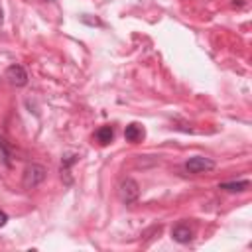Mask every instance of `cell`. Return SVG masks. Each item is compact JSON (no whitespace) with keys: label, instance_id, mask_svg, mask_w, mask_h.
Returning <instances> with one entry per match:
<instances>
[{"label":"cell","instance_id":"cell-13","mask_svg":"<svg viewBox=\"0 0 252 252\" xmlns=\"http://www.w3.org/2000/svg\"><path fill=\"white\" fill-rule=\"evenodd\" d=\"M4 24V10H2V6H0V26Z\"/></svg>","mask_w":252,"mask_h":252},{"label":"cell","instance_id":"cell-2","mask_svg":"<svg viewBox=\"0 0 252 252\" xmlns=\"http://www.w3.org/2000/svg\"><path fill=\"white\" fill-rule=\"evenodd\" d=\"M138 197H140V185H138V181L132 179V177L122 179V183L118 187V199L124 205H132V203L138 201Z\"/></svg>","mask_w":252,"mask_h":252},{"label":"cell","instance_id":"cell-10","mask_svg":"<svg viewBox=\"0 0 252 252\" xmlns=\"http://www.w3.org/2000/svg\"><path fill=\"white\" fill-rule=\"evenodd\" d=\"M0 156H2V161H4L6 165H10V158H12V152H10V148H8V142H6L4 138H0Z\"/></svg>","mask_w":252,"mask_h":252},{"label":"cell","instance_id":"cell-6","mask_svg":"<svg viewBox=\"0 0 252 252\" xmlns=\"http://www.w3.org/2000/svg\"><path fill=\"white\" fill-rule=\"evenodd\" d=\"M171 238H173L177 244H189V242L193 240V228L189 226V222L179 220L177 224L171 226Z\"/></svg>","mask_w":252,"mask_h":252},{"label":"cell","instance_id":"cell-8","mask_svg":"<svg viewBox=\"0 0 252 252\" xmlns=\"http://www.w3.org/2000/svg\"><path fill=\"white\" fill-rule=\"evenodd\" d=\"M219 189L226 193H244L250 189V179H238V181H222L219 183Z\"/></svg>","mask_w":252,"mask_h":252},{"label":"cell","instance_id":"cell-12","mask_svg":"<svg viewBox=\"0 0 252 252\" xmlns=\"http://www.w3.org/2000/svg\"><path fill=\"white\" fill-rule=\"evenodd\" d=\"M230 4H232V6H234V8H236V6H238V8H240V6H242V4H244V2H242V0H232V2H230Z\"/></svg>","mask_w":252,"mask_h":252},{"label":"cell","instance_id":"cell-3","mask_svg":"<svg viewBox=\"0 0 252 252\" xmlns=\"http://www.w3.org/2000/svg\"><path fill=\"white\" fill-rule=\"evenodd\" d=\"M183 167H185V171L187 173H207V171H213L215 169V161L211 159V158H207V156H193V158H189L185 163H183Z\"/></svg>","mask_w":252,"mask_h":252},{"label":"cell","instance_id":"cell-4","mask_svg":"<svg viewBox=\"0 0 252 252\" xmlns=\"http://www.w3.org/2000/svg\"><path fill=\"white\" fill-rule=\"evenodd\" d=\"M79 159H81V156H79V154H75V152H65V154L61 156V167H59V173H61V179L65 181V185H67V187H69V185H73L71 167H73Z\"/></svg>","mask_w":252,"mask_h":252},{"label":"cell","instance_id":"cell-1","mask_svg":"<svg viewBox=\"0 0 252 252\" xmlns=\"http://www.w3.org/2000/svg\"><path fill=\"white\" fill-rule=\"evenodd\" d=\"M47 177V169L41 163H28L22 171V187L24 189H35L39 187Z\"/></svg>","mask_w":252,"mask_h":252},{"label":"cell","instance_id":"cell-11","mask_svg":"<svg viewBox=\"0 0 252 252\" xmlns=\"http://www.w3.org/2000/svg\"><path fill=\"white\" fill-rule=\"evenodd\" d=\"M6 222H8V213L0 209V228H2V226H6Z\"/></svg>","mask_w":252,"mask_h":252},{"label":"cell","instance_id":"cell-5","mask_svg":"<svg viewBox=\"0 0 252 252\" xmlns=\"http://www.w3.org/2000/svg\"><path fill=\"white\" fill-rule=\"evenodd\" d=\"M4 77H6L8 83L14 85V87H26V85H28V71H26L24 65H20V63L10 65V67L6 69V73H4Z\"/></svg>","mask_w":252,"mask_h":252},{"label":"cell","instance_id":"cell-9","mask_svg":"<svg viewBox=\"0 0 252 252\" xmlns=\"http://www.w3.org/2000/svg\"><path fill=\"white\" fill-rule=\"evenodd\" d=\"M100 146H108L112 140H114V126H110V124H106V126H100L96 132H94V136H93Z\"/></svg>","mask_w":252,"mask_h":252},{"label":"cell","instance_id":"cell-7","mask_svg":"<svg viewBox=\"0 0 252 252\" xmlns=\"http://www.w3.org/2000/svg\"><path fill=\"white\" fill-rule=\"evenodd\" d=\"M144 136H146L144 126L138 124V122H130V124L124 128V138H126V142H130V144H136V142L144 140Z\"/></svg>","mask_w":252,"mask_h":252}]
</instances>
